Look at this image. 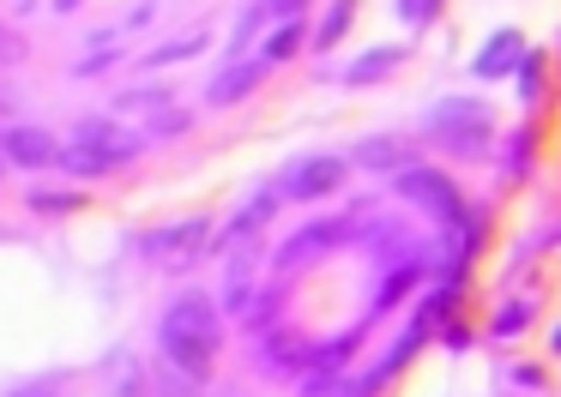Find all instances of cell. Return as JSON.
Masks as SVG:
<instances>
[{
  "label": "cell",
  "mask_w": 561,
  "mask_h": 397,
  "mask_svg": "<svg viewBox=\"0 0 561 397\" xmlns=\"http://www.w3.org/2000/svg\"><path fill=\"white\" fill-rule=\"evenodd\" d=\"M218 343H224L218 307H211L206 295H175L170 307H163V319H158V349H163V361H175L182 373L206 380L211 361H218Z\"/></svg>",
  "instance_id": "obj_1"
},
{
  "label": "cell",
  "mask_w": 561,
  "mask_h": 397,
  "mask_svg": "<svg viewBox=\"0 0 561 397\" xmlns=\"http://www.w3.org/2000/svg\"><path fill=\"white\" fill-rule=\"evenodd\" d=\"M428 127L447 139V151L459 156H483L489 151V115L477 103H465V96H453V103H440L435 115H428Z\"/></svg>",
  "instance_id": "obj_2"
},
{
  "label": "cell",
  "mask_w": 561,
  "mask_h": 397,
  "mask_svg": "<svg viewBox=\"0 0 561 397\" xmlns=\"http://www.w3.org/2000/svg\"><path fill=\"white\" fill-rule=\"evenodd\" d=\"M0 163L13 168H49L61 163V139L43 127H7V139H0Z\"/></svg>",
  "instance_id": "obj_3"
},
{
  "label": "cell",
  "mask_w": 561,
  "mask_h": 397,
  "mask_svg": "<svg viewBox=\"0 0 561 397\" xmlns=\"http://www.w3.org/2000/svg\"><path fill=\"white\" fill-rule=\"evenodd\" d=\"M344 175H351V163L344 156H308V163H296L290 168V199H327V192H339L344 187Z\"/></svg>",
  "instance_id": "obj_4"
},
{
  "label": "cell",
  "mask_w": 561,
  "mask_h": 397,
  "mask_svg": "<svg viewBox=\"0 0 561 397\" xmlns=\"http://www.w3.org/2000/svg\"><path fill=\"white\" fill-rule=\"evenodd\" d=\"M399 192H404V199H416L423 211L459 217V187H453L440 168H404V175H399Z\"/></svg>",
  "instance_id": "obj_5"
},
{
  "label": "cell",
  "mask_w": 561,
  "mask_h": 397,
  "mask_svg": "<svg viewBox=\"0 0 561 397\" xmlns=\"http://www.w3.org/2000/svg\"><path fill=\"white\" fill-rule=\"evenodd\" d=\"M79 144H91V151L103 156L110 168H122V163H134L139 156V139L127 127H115V120H103V115H91V120H79V132H73Z\"/></svg>",
  "instance_id": "obj_6"
},
{
  "label": "cell",
  "mask_w": 561,
  "mask_h": 397,
  "mask_svg": "<svg viewBox=\"0 0 561 397\" xmlns=\"http://www.w3.org/2000/svg\"><path fill=\"white\" fill-rule=\"evenodd\" d=\"M260 79H266L260 60H236V67H224L218 79L206 84V108H230V103H242V96H254Z\"/></svg>",
  "instance_id": "obj_7"
},
{
  "label": "cell",
  "mask_w": 561,
  "mask_h": 397,
  "mask_svg": "<svg viewBox=\"0 0 561 397\" xmlns=\"http://www.w3.org/2000/svg\"><path fill=\"white\" fill-rule=\"evenodd\" d=\"M206 235H211V223H206V217H187V223L151 229V235H146V253H163V259H175V253H194V247H206Z\"/></svg>",
  "instance_id": "obj_8"
},
{
  "label": "cell",
  "mask_w": 561,
  "mask_h": 397,
  "mask_svg": "<svg viewBox=\"0 0 561 397\" xmlns=\"http://www.w3.org/2000/svg\"><path fill=\"white\" fill-rule=\"evenodd\" d=\"M399 60H404V48H368L363 60H351V72H344V79H351V84H375V79H387Z\"/></svg>",
  "instance_id": "obj_9"
},
{
  "label": "cell",
  "mask_w": 561,
  "mask_h": 397,
  "mask_svg": "<svg viewBox=\"0 0 561 397\" xmlns=\"http://www.w3.org/2000/svg\"><path fill=\"white\" fill-rule=\"evenodd\" d=\"M296 48H302V24H278V31L266 36V48H260V67H278V60H290Z\"/></svg>",
  "instance_id": "obj_10"
},
{
  "label": "cell",
  "mask_w": 561,
  "mask_h": 397,
  "mask_svg": "<svg viewBox=\"0 0 561 397\" xmlns=\"http://www.w3.org/2000/svg\"><path fill=\"white\" fill-rule=\"evenodd\" d=\"M513 48H519V36H513V31H501L495 43H489V55L477 60V72H483V79H495V72H507V67H513Z\"/></svg>",
  "instance_id": "obj_11"
},
{
  "label": "cell",
  "mask_w": 561,
  "mask_h": 397,
  "mask_svg": "<svg viewBox=\"0 0 561 397\" xmlns=\"http://www.w3.org/2000/svg\"><path fill=\"white\" fill-rule=\"evenodd\" d=\"M344 24H351V0H332V12L320 19V31H314V43H320V48H332V43L344 36Z\"/></svg>",
  "instance_id": "obj_12"
},
{
  "label": "cell",
  "mask_w": 561,
  "mask_h": 397,
  "mask_svg": "<svg viewBox=\"0 0 561 397\" xmlns=\"http://www.w3.org/2000/svg\"><path fill=\"white\" fill-rule=\"evenodd\" d=\"M199 48H206V36H182V43L151 48V55H146V67H170V60H187V55H199Z\"/></svg>",
  "instance_id": "obj_13"
},
{
  "label": "cell",
  "mask_w": 561,
  "mask_h": 397,
  "mask_svg": "<svg viewBox=\"0 0 561 397\" xmlns=\"http://www.w3.org/2000/svg\"><path fill=\"white\" fill-rule=\"evenodd\" d=\"M31 205H37V211H73L79 192H49V187H37V192H31Z\"/></svg>",
  "instance_id": "obj_14"
},
{
  "label": "cell",
  "mask_w": 561,
  "mask_h": 397,
  "mask_svg": "<svg viewBox=\"0 0 561 397\" xmlns=\"http://www.w3.org/2000/svg\"><path fill=\"white\" fill-rule=\"evenodd\" d=\"M435 7H440V0H399V12L411 24H428V19H435Z\"/></svg>",
  "instance_id": "obj_15"
},
{
  "label": "cell",
  "mask_w": 561,
  "mask_h": 397,
  "mask_svg": "<svg viewBox=\"0 0 561 397\" xmlns=\"http://www.w3.org/2000/svg\"><path fill=\"white\" fill-rule=\"evenodd\" d=\"M296 7H308V0H266V12H272V19H284V24L296 19Z\"/></svg>",
  "instance_id": "obj_16"
},
{
  "label": "cell",
  "mask_w": 561,
  "mask_h": 397,
  "mask_svg": "<svg viewBox=\"0 0 561 397\" xmlns=\"http://www.w3.org/2000/svg\"><path fill=\"white\" fill-rule=\"evenodd\" d=\"M519 325H525V307H513V313H501V325H495V331L507 337V331H519Z\"/></svg>",
  "instance_id": "obj_17"
},
{
  "label": "cell",
  "mask_w": 561,
  "mask_h": 397,
  "mask_svg": "<svg viewBox=\"0 0 561 397\" xmlns=\"http://www.w3.org/2000/svg\"><path fill=\"white\" fill-rule=\"evenodd\" d=\"M556 349H561V331H556Z\"/></svg>",
  "instance_id": "obj_18"
}]
</instances>
